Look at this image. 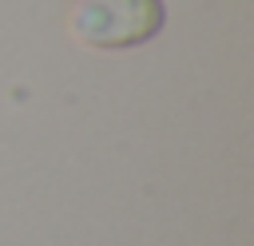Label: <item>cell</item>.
<instances>
[{"label":"cell","mask_w":254,"mask_h":246,"mask_svg":"<svg viewBox=\"0 0 254 246\" xmlns=\"http://www.w3.org/2000/svg\"><path fill=\"white\" fill-rule=\"evenodd\" d=\"M167 24L163 0H79L67 12V36L91 52H123L155 40Z\"/></svg>","instance_id":"obj_1"}]
</instances>
